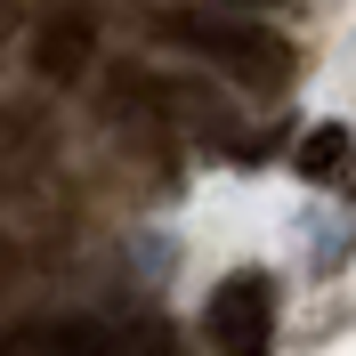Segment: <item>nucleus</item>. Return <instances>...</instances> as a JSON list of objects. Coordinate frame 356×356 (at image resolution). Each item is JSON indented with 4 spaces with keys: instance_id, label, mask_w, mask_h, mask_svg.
<instances>
[{
    "instance_id": "obj_1",
    "label": "nucleus",
    "mask_w": 356,
    "mask_h": 356,
    "mask_svg": "<svg viewBox=\"0 0 356 356\" xmlns=\"http://www.w3.org/2000/svg\"><path fill=\"white\" fill-rule=\"evenodd\" d=\"M154 24L170 33L178 49H195L202 65L235 73L243 89H284V81H291V49L275 41V33H259V24H243V17H211V8H162Z\"/></svg>"
},
{
    "instance_id": "obj_2",
    "label": "nucleus",
    "mask_w": 356,
    "mask_h": 356,
    "mask_svg": "<svg viewBox=\"0 0 356 356\" xmlns=\"http://www.w3.org/2000/svg\"><path fill=\"white\" fill-rule=\"evenodd\" d=\"M202 332H211V356H267L275 348V284H267L259 267H235L211 291Z\"/></svg>"
},
{
    "instance_id": "obj_3",
    "label": "nucleus",
    "mask_w": 356,
    "mask_h": 356,
    "mask_svg": "<svg viewBox=\"0 0 356 356\" xmlns=\"http://www.w3.org/2000/svg\"><path fill=\"white\" fill-rule=\"evenodd\" d=\"M89 57H97V24L89 17H49L41 33H33V73H41V81H81L89 73Z\"/></svg>"
},
{
    "instance_id": "obj_4",
    "label": "nucleus",
    "mask_w": 356,
    "mask_h": 356,
    "mask_svg": "<svg viewBox=\"0 0 356 356\" xmlns=\"http://www.w3.org/2000/svg\"><path fill=\"white\" fill-rule=\"evenodd\" d=\"M106 324H81V316H57V324H24V332L0 340V356H106Z\"/></svg>"
},
{
    "instance_id": "obj_5",
    "label": "nucleus",
    "mask_w": 356,
    "mask_h": 356,
    "mask_svg": "<svg viewBox=\"0 0 356 356\" xmlns=\"http://www.w3.org/2000/svg\"><path fill=\"white\" fill-rule=\"evenodd\" d=\"M356 162V138L340 130V122H324V130H308V146H300V170L316 178V186H332L340 170Z\"/></svg>"
},
{
    "instance_id": "obj_6",
    "label": "nucleus",
    "mask_w": 356,
    "mask_h": 356,
    "mask_svg": "<svg viewBox=\"0 0 356 356\" xmlns=\"http://www.w3.org/2000/svg\"><path fill=\"white\" fill-rule=\"evenodd\" d=\"M17 49V0H0V57Z\"/></svg>"
},
{
    "instance_id": "obj_7",
    "label": "nucleus",
    "mask_w": 356,
    "mask_h": 356,
    "mask_svg": "<svg viewBox=\"0 0 356 356\" xmlns=\"http://www.w3.org/2000/svg\"><path fill=\"white\" fill-rule=\"evenodd\" d=\"M227 8H267V0H227Z\"/></svg>"
}]
</instances>
